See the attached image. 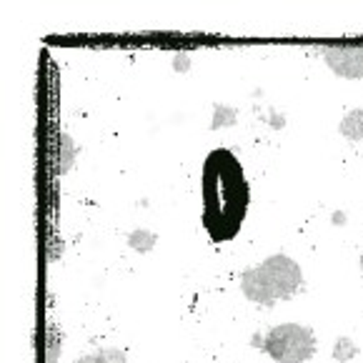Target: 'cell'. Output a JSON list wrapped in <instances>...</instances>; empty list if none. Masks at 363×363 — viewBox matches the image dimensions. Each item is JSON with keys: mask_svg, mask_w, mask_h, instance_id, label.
Instances as JSON below:
<instances>
[{"mask_svg": "<svg viewBox=\"0 0 363 363\" xmlns=\"http://www.w3.org/2000/svg\"><path fill=\"white\" fill-rule=\"evenodd\" d=\"M153 240H155V235H153V233H145V230H138V233L130 235V246H135L138 251H150V248H153Z\"/></svg>", "mask_w": 363, "mask_h": 363, "instance_id": "obj_7", "label": "cell"}, {"mask_svg": "<svg viewBox=\"0 0 363 363\" xmlns=\"http://www.w3.org/2000/svg\"><path fill=\"white\" fill-rule=\"evenodd\" d=\"M341 133L353 140L363 138V111H351L341 123Z\"/></svg>", "mask_w": 363, "mask_h": 363, "instance_id": "obj_5", "label": "cell"}, {"mask_svg": "<svg viewBox=\"0 0 363 363\" xmlns=\"http://www.w3.org/2000/svg\"><path fill=\"white\" fill-rule=\"evenodd\" d=\"M361 266H363V256H361Z\"/></svg>", "mask_w": 363, "mask_h": 363, "instance_id": "obj_8", "label": "cell"}, {"mask_svg": "<svg viewBox=\"0 0 363 363\" xmlns=\"http://www.w3.org/2000/svg\"><path fill=\"white\" fill-rule=\"evenodd\" d=\"M328 68L343 78H363V45H333L323 53Z\"/></svg>", "mask_w": 363, "mask_h": 363, "instance_id": "obj_4", "label": "cell"}, {"mask_svg": "<svg viewBox=\"0 0 363 363\" xmlns=\"http://www.w3.org/2000/svg\"><path fill=\"white\" fill-rule=\"evenodd\" d=\"M78 363H125V356L118 351H108V353H98V356L80 358Z\"/></svg>", "mask_w": 363, "mask_h": 363, "instance_id": "obj_6", "label": "cell"}, {"mask_svg": "<svg viewBox=\"0 0 363 363\" xmlns=\"http://www.w3.org/2000/svg\"><path fill=\"white\" fill-rule=\"evenodd\" d=\"M303 284L301 268L289 256H271L261 266L251 268L240 276V289L246 298L261 306H273L281 298H291Z\"/></svg>", "mask_w": 363, "mask_h": 363, "instance_id": "obj_2", "label": "cell"}, {"mask_svg": "<svg viewBox=\"0 0 363 363\" xmlns=\"http://www.w3.org/2000/svg\"><path fill=\"white\" fill-rule=\"evenodd\" d=\"M263 351L276 363H303L315 353L313 331L298 323L276 326L263 341Z\"/></svg>", "mask_w": 363, "mask_h": 363, "instance_id": "obj_3", "label": "cell"}, {"mask_svg": "<svg viewBox=\"0 0 363 363\" xmlns=\"http://www.w3.org/2000/svg\"><path fill=\"white\" fill-rule=\"evenodd\" d=\"M203 191V225L216 243H223L238 235L243 218H246L248 181L243 166L230 150L218 148L208 153L201 176Z\"/></svg>", "mask_w": 363, "mask_h": 363, "instance_id": "obj_1", "label": "cell"}]
</instances>
